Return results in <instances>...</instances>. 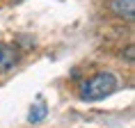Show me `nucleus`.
Returning <instances> with one entry per match:
<instances>
[{
	"mask_svg": "<svg viewBox=\"0 0 135 128\" xmlns=\"http://www.w3.org/2000/svg\"><path fill=\"white\" fill-rule=\"evenodd\" d=\"M117 87H119V80H117L114 73L101 71V73L92 76L89 80H85V82L80 85V99L89 101V103H94V101H103V99H108L110 94L117 92Z\"/></svg>",
	"mask_w": 135,
	"mask_h": 128,
	"instance_id": "obj_1",
	"label": "nucleus"
},
{
	"mask_svg": "<svg viewBox=\"0 0 135 128\" xmlns=\"http://www.w3.org/2000/svg\"><path fill=\"white\" fill-rule=\"evenodd\" d=\"M18 62V53L14 46L0 41V73H7L14 69V64Z\"/></svg>",
	"mask_w": 135,
	"mask_h": 128,
	"instance_id": "obj_2",
	"label": "nucleus"
},
{
	"mask_svg": "<svg viewBox=\"0 0 135 128\" xmlns=\"http://www.w3.org/2000/svg\"><path fill=\"white\" fill-rule=\"evenodd\" d=\"M110 12L119 18H133L135 16V0H110Z\"/></svg>",
	"mask_w": 135,
	"mask_h": 128,
	"instance_id": "obj_3",
	"label": "nucleus"
},
{
	"mask_svg": "<svg viewBox=\"0 0 135 128\" xmlns=\"http://www.w3.org/2000/svg\"><path fill=\"white\" fill-rule=\"evenodd\" d=\"M46 114H48V107L44 105V103H35L32 110H30V114H28V119H30V124H39Z\"/></svg>",
	"mask_w": 135,
	"mask_h": 128,
	"instance_id": "obj_4",
	"label": "nucleus"
}]
</instances>
